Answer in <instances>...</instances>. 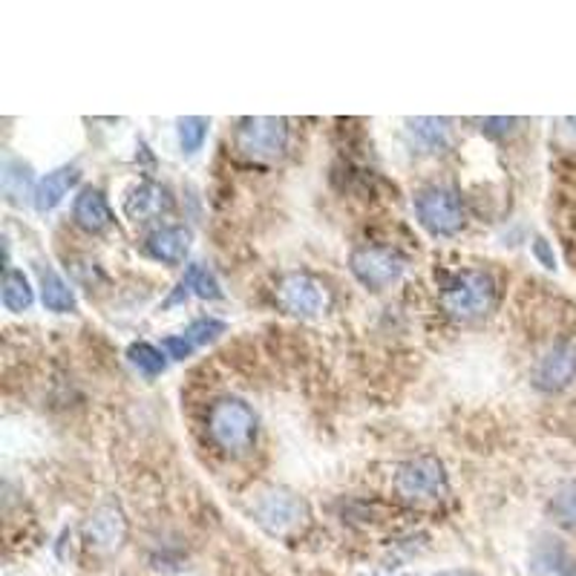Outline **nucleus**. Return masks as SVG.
I'll use <instances>...</instances> for the list:
<instances>
[{
  "label": "nucleus",
  "instance_id": "f257e3e1",
  "mask_svg": "<svg viewBox=\"0 0 576 576\" xmlns=\"http://www.w3.org/2000/svg\"><path fill=\"white\" fill-rule=\"evenodd\" d=\"M438 303H442L444 315L452 317V320L484 317L496 306V280L490 271L482 269L458 271L450 283L444 285Z\"/></svg>",
  "mask_w": 576,
  "mask_h": 576
},
{
  "label": "nucleus",
  "instance_id": "f03ea898",
  "mask_svg": "<svg viewBox=\"0 0 576 576\" xmlns=\"http://www.w3.org/2000/svg\"><path fill=\"white\" fill-rule=\"evenodd\" d=\"M208 435L228 456H243L257 438V412L243 398H220L208 412Z\"/></svg>",
  "mask_w": 576,
  "mask_h": 576
},
{
  "label": "nucleus",
  "instance_id": "7ed1b4c3",
  "mask_svg": "<svg viewBox=\"0 0 576 576\" xmlns=\"http://www.w3.org/2000/svg\"><path fill=\"white\" fill-rule=\"evenodd\" d=\"M234 148L251 162H277L289 151V121L274 116H248L237 121Z\"/></svg>",
  "mask_w": 576,
  "mask_h": 576
},
{
  "label": "nucleus",
  "instance_id": "20e7f679",
  "mask_svg": "<svg viewBox=\"0 0 576 576\" xmlns=\"http://www.w3.org/2000/svg\"><path fill=\"white\" fill-rule=\"evenodd\" d=\"M254 519L266 533L277 539H289L294 533H301L308 525L311 514H308L306 498H301L294 490L274 487L266 490L257 505H254Z\"/></svg>",
  "mask_w": 576,
  "mask_h": 576
},
{
  "label": "nucleus",
  "instance_id": "39448f33",
  "mask_svg": "<svg viewBox=\"0 0 576 576\" xmlns=\"http://www.w3.org/2000/svg\"><path fill=\"white\" fill-rule=\"evenodd\" d=\"M349 269L355 280L369 292H384L395 285L407 271V257L387 245H357L349 254Z\"/></svg>",
  "mask_w": 576,
  "mask_h": 576
},
{
  "label": "nucleus",
  "instance_id": "423d86ee",
  "mask_svg": "<svg viewBox=\"0 0 576 576\" xmlns=\"http://www.w3.org/2000/svg\"><path fill=\"white\" fill-rule=\"evenodd\" d=\"M415 216L433 237H452L465 228V205L452 188H424L415 193Z\"/></svg>",
  "mask_w": 576,
  "mask_h": 576
},
{
  "label": "nucleus",
  "instance_id": "0eeeda50",
  "mask_svg": "<svg viewBox=\"0 0 576 576\" xmlns=\"http://www.w3.org/2000/svg\"><path fill=\"white\" fill-rule=\"evenodd\" d=\"M395 490L407 502H433L447 493V470L435 456L410 458L395 473Z\"/></svg>",
  "mask_w": 576,
  "mask_h": 576
},
{
  "label": "nucleus",
  "instance_id": "6e6552de",
  "mask_svg": "<svg viewBox=\"0 0 576 576\" xmlns=\"http://www.w3.org/2000/svg\"><path fill=\"white\" fill-rule=\"evenodd\" d=\"M277 303L294 317H317L326 308L329 297H326L324 283L317 277L294 271V274H285L277 285Z\"/></svg>",
  "mask_w": 576,
  "mask_h": 576
},
{
  "label": "nucleus",
  "instance_id": "1a4fd4ad",
  "mask_svg": "<svg viewBox=\"0 0 576 576\" xmlns=\"http://www.w3.org/2000/svg\"><path fill=\"white\" fill-rule=\"evenodd\" d=\"M576 380V346L574 343H556L539 357L533 369V387L542 392H562Z\"/></svg>",
  "mask_w": 576,
  "mask_h": 576
},
{
  "label": "nucleus",
  "instance_id": "9d476101",
  "mask_svg": "<svg viewBox=\"0 0 576 576\" xmlns=\"http://www.w3.org/2000/svg\"><path fill=\"white\" fill-rule=\"evenodd\" d=\"M127 537V521L125 514L119 510V505H102L98 510H93V516L84 525V539L93 551L110 553L116 548H121Z\"/></svg>",
  "mask_w": 576,
  "mask_h": 576
},
{
  "label": "nucleus",
  "instance_id": "9b49d317",
  "mask_svg": "<svg viewBox=\"0 0 576 576\" xmlns=\"http://www.w3.org/2000/svg\"><path fill=\"white\" fill-rule=\"evenodd\" d=\"M190 243H193V234L185 225H162L144 239V254L165 266H179L188 257Z\"/></svg>",
  "mask_w": 576,
  "mask_h": 576
},
{
  "label": "nucleus",
  "instance_id": "f8f14e48",
  "mask_svg": "<svg viewBox=\"0 0 576 576\" xmlns=\"http://www.w3.org/2000/svg\"><path fill=\"white\" fill-rule=\"evenodd\" d=\"M188 297H199V301H222L220 280H216L213 271L208 269V266H202V262H188V266H185L183 280L176 283V289L165 301V308L179 306V303H185Z\"/></svg>",
  "mask_w": 576,
  "mask_h": 576
},
{
  "label": "nucleus",
  "instance_id": "ddd939ff",
  "mask_svg": "<svg viewBox=\"0 0 576 576\" xmlns=\"http://www.w3.org/2000/svg\"><path fill=\"white\" fill-rule=\"evenodd\" d=\"M81 179V171L75 165H63L49 171L47 176H40L35 183V190H32V205L38 213L56 211L58 205L63 202V197L70 193V188Z\"/></svg>",
  "mask_w": 576,
  "mask_h": 576
},
{
  "label": "nucleus",
  "instance_id": "4468645a",
  "mask_svg": "<svg viewBox=\"0 0 576 576\" xmlns=\"http://www.w3.org/2000/svg\"><path fill=\"white\" fill-rule=\"evenodd\" d=\"M174 199H171V190L158 183H139L125 199V213L133 222L153 220V216H162L165 211H171Z\"/></svg>",
  "mask_w": 576,
  "mask_h": 576
},
{
  "label": "nucleus",
  "instance_id": "2eb2a0df",
  "mask_svg": "<svg viewBox=\"0 0 576 576\" xmlns=\"http://www.w3.org/2000/svg\"><path fill=\"white\" fill-rule=\"evenodd\" d=\"M72 220L87 234H102L113 225L110 202L98 188H84L72 202Z\"/></svg>",
  "mask_w": 576,
  "mask_h": 576
},
{
  "label": "nucleus",
  "instance_id": "dca6fc26",
  "mask_svg": "<svg viewBox=\"0 0 576 576\" xmlns=\"http://www.w3.org/2000/svg\"><path fill=\"white\" fill-rule=\"evenodd\" d=\"M40 303L49 311H56V315H70L79 308V301H75V292L70 289V283L63 280L58 271L52 269H40Z\"/></svg>",
  "mask_w": 576,
  "mask_h": 576
},
{
  "label": "nucleus",
  "instance_id": "f3484780",
  "mask_svg": "<svg viewBox=\"0 0 576 576\" xmlns=\"http://www.w3.org/2000/svg\"><path fill=\"white\" fill-rule=\"evenodd\" d=\"M0 297H3V306H7L9 311H15V315H21V311H30L32 303H35V289H32L30 277H26L24 271L7 269V274H3V289H0Z\"/></svg>",
  "mask_w": 576,
  "mask_h": 576
},
{
  "label": "nucleus",
  "instance_id": "a211bd4d",
  "mask_svg": "<svg viewBox=\"0 0 576 576\" xmlns=\"http://www.w3.org/2000/svg\"><path fill=\"white\" fill-rule=\"evenodd\" d=\"M412 139L424 148V151L435 153L444 151L450 144V121L447 119H412L410 121Z\"/></svg>",
  "mask_w": 576,
  "mask_h": 576
},
{
  "label": "nucleus",
  "instance_id": "6ab92c4d",
  "mask_svg": "<svg viewBox=\"0 0 576 576\" xmlns=\"http://www.w3.org/2000/svg\"><path fill=\"white\" fill-rule=\"evenodd\" d=\"M127 361L142 372L144 378H156V375H162V372L167 369L165 349L144 343V340H139V343H133V346L127 349Z\"/></svg>",
  "mask_w": 576,
  "mask_h": 576
},
{
  "label": "nucleus",
  "instance_id": "aec40b11",
  "mask_svg": "<svg viewBox=\"0 0 576 576\" xmlns=\"http://www.w3.org/2000/svg\"><path fill=\"white\" fill-rule=\"evenodd\" d=\"M32 188V167L21 158H7L3 162V193L12 202H21L24 197H30ZM35 190V188H32Z\"/></svg>",
  "mask_w": 576,
  "mask_h": 576
},
{
  "label": "nucleus",
  "instance_id": "412c9836",
  "mask_svg": "<svg viewBox=\"0 0 576 576\" xmlns=\"http://www.w3.org/2000/svg\"><path fill=\"white\" fill-rule=\"evenodd\" d=\"M208 127H211V121L202 119V116H188V119L176 121V136H179L183 153L193 156V153L202 151V144L208 139Z\"/></svg>",
  "mask_w": 576,
  "mask_h": 576
},
{
  "label": "nucleus",
  "instance_id": "4be33fe9",
  "mask_svg": "<svg viewBox=\"0 0 576 576\" xmlns=\"http://www.w3.org/2000/svg\"><path fill=\"white\" fill-rule=\"evenodd\" d=\"M225 329H228V326L222 324V320H216V317H197V320H193V324H190L188 329H185V332H179V334L188 340L190 346L199 349V346H208V343H213V340L220 338V334H225Z\"/></svg>",
  "mask_w": 576,
  "mask_h": 576
},
{
  "label": "nucleus",
  "instance_id": "5701e85b",
  "mask_svg": "<svg viewBox=\"0 0 576 576\" xmlns=\"http://www.w3.org/2000/svg\"><path fill=\"white\" fill-rule=\"evenodd\" d=\"M551 514L553 519L560 521L562 528H576V484L562 487L551 502Z\"/></svg>",
  "mask_w": 576,
  "mask_h": 576
},
{
  "label": "nucleus",
  "instance_id": "b1692460",
  "mask_svg": "<svg viewBox=\"0 0 576 576\" xmlns=\"http://www.w3.org/2000/svg\"><path fill=\"white\" fill-rule=\"evenodd\" d=\"M533 257H537L539 266H545L548 271L556 269V254H553L551 243H548L545 237H537V239H533Z\"/></svg>",
  "mask_w": 576,
  "mask_h": 576
},
{
  "label": "nucleus",
  "instance_id": "393cba45",
  "mask_svg": "<svg viewBox=\"0 0 576 576\" xmlns=\"http://www.w3.org/2000/svg\"><path fill=\"white\" fill-rule=\"evenodd\" d=\"M514 125H519V121H516V119H487V121H482V133L505 136L507 130H510Z\"/></svg>",
  "mask_w": 576,
  "mask_h": 576
},
{
  "label": "nucleus",
  "instance_id": "a878e982",
  "mask_svg": "<svg viewBox=\"0 0 576 576\" xmlns=\"http://www.w3.org/2000/svg\"><path fill=\"white\" fill-rule=\"evenodd\" d=\"M450 576H470V574H450Z\"/></svg>",
  "mask_w": 576,
  "mask_h": 576
}]
</instances>
